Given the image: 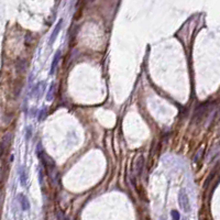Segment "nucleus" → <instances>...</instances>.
Wrapping results in <instances>:
<instances>
[{"label":"nucleus","mask_w":220,"mask_h":220,"mask_svg":"<svg viewBox=\"0 0 220 220\" xmlns=\"http://www.w3.org/2000/svg\"><path fill=\"white\" fill-rule=\"evenodd\" d=\"M178 204H180V209L184 213H189L191 211V204H189V199L184 189H182L178 194Z\"/></svg>","instance_id":"f257e3e1"},{"label":"nucleus","mask_w":220,"mask_h":220,"mask_svg":"<svg viewBox=\"0 0 220 220\" xmlns=\"http://www.w3.org/2000/svg\"><path fill=\"white\" fill-rule=\"evenodd\" d=\"M62 25H63V19H61V20L57 22V24L55 25L54 30H53V32L51 34L50 40H49V44H50V45H52V44L55 42V40H56V38H57V35H58V33H60V31H61V29H62Z\"/></svg>","instance_id":"f03ea898"},{"label":"nucleus","mask_w":220,"mask_h":220,"mask_svg":"<svg viewBox=\"0 0 220 220\" xmlns=\"http://www.w3.org/2000/svg\"><path fill=\"white\" fill-rule=\"evenodd\" d=\"M60 57H61V50H57L56 51V53L54 54L53 61H52V65H51V68H50V75H53L55 73V69H56L57 63H58V61H60Z\"/></svg>","instance_id":"7ed1b4c3"},{"label":"nucleus","mask_w":220,"mask_h":220,"mask_svg":"<svg viewBox=\"0 0 220 220\" xmlns=\"http://www.w3.org/2000/svg\"><path fill=\"white\" fill-rule=\"evenodd\" d=\"M18 198H19V202H20V205H21L22 210H29L30 209L29 199L26 198L23 194H20V195L18 196Z\"/></svg>","instance_id":"20e7f679"},{"label":"nucleus","mask_w":220,"mask_h":220,"mask_svg":"<svg viewBox=\"0 0 220 220\" xmlns=\"http://www.w3.org/2000/svg\"><path fill=\"white\" fill-rule=\"evenodd\" d=\"M19 177H20V183L22 186H26V173L23 166L19 168Z\"/></svg>","instance_id":"39448f33"},{"label":"nucleus","mask_w":220,"mask_h":220,"mask_svg":"<svg viewBox=\"0 0 220 220\" xmlns=\"http://www.w3.org/2000/svg\"><path fill=\"white\" fill-rule=\"evenodd\" d=\"M142 168H143V157L139 156L137 162H135V172H137L138 175H140L142 173Z\"/></svg>","instance_id":"423d86ee"},{"label":"nucleus","mask_w":220,"mask_h":220,"mask_svg":"<svg viewBox=\"0 0 220 220\" xmlns=\"http://www.w3.org/2000/svg\"><path fill=\"white\" fill-rule=\"evenodd\" d=\"M43 86L42 83H38L35 85V87L33 88L32 90V96H35L36 98H40L41 95H42V90H41V87Z\"/></svg>","instance_id":"0eeeda50"},{"label":"nucleus","mask_w":220,"mask_h":220,"mask_svg":"<svg viewBox=\"0 0 220 220\" xmlns=\"http://www.w3.org/2000/svg\"><path fill=\"white\" fill-rule=\"evenodd\" d=\"M55 88H56V85L55 84H52L50 86V89H49V93L46 95V99L47 101H52L53 98H54V94H55Z\"/></svg>","instance_id":"6e6552de"},{"label":"nucleus","mask_w":220,"mask_h":220,"mask_svg":"<svg viewBox=\"0 0 220 220\" xmlns=\"http://www.w3.org/2000/svg\"><path fill=\"white\" fill-rule=\"evenodd\" d=\"M10 138H11L10 133H6V135L2 138V146H1V149H2V154L4 153L6 146H7L8 144H10Z\"/></svg>","instance_id":"1a4fd4ad"},{"label":"nucleus","mask_w":220,"mask_h":220,"mask_svg":"<svg viewBox=\"0 0 220 220\" xmlns=\"http://www.w3.org/2000/svg\"><path fill=\"white\" fill-rule=\"evenodd\" d=\"M202 152H204V148H200L198 149V151L196 152L195 155H194V157H193V161H194V163H197L200 160V157H202Z\"/></svg>","instance_id":"9d476101"},{"label":"nucleus","mask_w":220,"mask_h":220,"mask_svg":"<svg viewBox=\"0 0 220 220\" xmlns=\"http://www.w3.org/2000/svg\"><path fill=\"white\" fill-rule=\"evenodd\" d=\"M171 216H172L173 220H180V215L177 210H172L171 211Z\"/></svg>","instance_id":"9b49d317"},{"label":"nucleus","mask_w":220,"mask_h":220,"mask_svg":"<svg viewBox=\"0 0 220 220\" xmlns=\"http://www.w3.org/2000/svg\"><path fill=\"white\" fill-rule=\"evenodd\" d=\"M31 138V127H26V130H25V140L29 141Z\"/></svg>","instance_id":"f8f14e48"},{"label":"nucleus","mask_w":220,"mask_h":220,"mask_svg":"<svg viewBox=\"0 0 220 220\" xmlns=\"http://www.w3.org/2000/svg\"><path fill=\"white\" fill-rule=\"evenodd\" d=\"M39 177H40V184L42 185L43 184V170L40 167V170H39Z\"/></svg>","instance_id":"ddd939ff"},{"label":"nucleus","mask_w":220,"mask_h":220,"mask_svg":"<svg viewBox=\"0 0 220 220\" xmlns=\"http://www.w3.org/2000/svg\"><path fill=\"white\" fill-rule=\"evenodd\" d=\"M45 111H46V107H43V109L41 110L40 115H39V117H40L39 119H40V120H42V119H43V117H44V116H45Z\"/></svg>","instance_id":"4468645a"},{"label":"nucleus","mask_w":220,"mask_h":220,"mask_svg":"<svg viewBox=\"0 0 220 220\" xmlns=\"http://www.w3.org/2000/svg\"><path fill=\"white\" fill-rule=\"evenodd\" d=\"M58 219L60 220H64V215H63V213H61V211H58Z\"/></svg>","instance_id":"2eb2a0df"},{"label":"nucleus","mask_w":220,"mask_h":220,"mask_svg":"<svg viewBox=\"0 0 220 220\" xmlns=\"http://www.w3.org/2000/svg\"><path fill=\"white\" fill-rule=\"evenodd\" d=\"M160 220H165V219H164V218H161V219H160Z\"/></svg>","instance_id":"dca6fc26"}]
</instances>
